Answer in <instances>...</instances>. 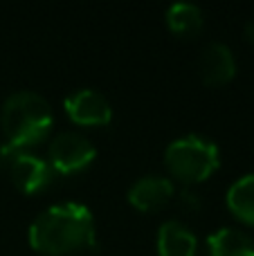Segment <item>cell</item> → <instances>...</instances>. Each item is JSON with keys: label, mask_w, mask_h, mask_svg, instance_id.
Returning <instances> with one entry per match:
<instances>
[{"label": "cell", "mask_w": 254, "mask_h": 256, "mask_svg": "<svg viewBox=\"0 0 254 256\" xmlns=\"http://www.w3.org/2000/svg\"><path fill=\"white\" fill-rule=\"evenodd\" d=\"M164 164L171 178L180 180L184 186H196L218 171L220 150L210 137L189 132L169 142L164 148Z\"/></svg>", "instance_id": "obj_3"}, {"label": "cell", "mask_w": 254, "mask_h": 256, "mask_svg": "<svg viewBox=\"0 0 254 256\" xmlns=\"http://www.w3.org/2000/svg\"><path fill=\"white\" fill-rule=\"evenodd\" d=\"M225 204L236 220L254 227V173H246L230 184Z\"/></svg>", "instance_id": "obj_11"}, {"label": "cell", "mask_w": 254, "mask_h": 256, "mask_svg": "<svg viewBox=\"0 0 254 256\" xmlns=\"http://www.w3.org/2000/svg\"><path fill=\"white\" fill-rule=\"evenodd\" d=\"M126 198L138 212L153 214L164 209L171 200L176 198V184L169 176H160V173H148L142 176L128 186Z\"/></svg>", "instance_id": "obj_7"}, {"label": "cell", "mask_w": 254, "mask_h": 256, "mask_svg": "<svg viewBox=\"0 0 254 256\" xmlns=\"http://www.w3.org/2000/svg\"><path fill=\"white\" fill-rule=\"evenodd\" d=\"M7 173L12 178L14 186L25 196L43 194L56 178V173L52 171L48 160L32 153V150H18L12 166L7 168Z\"/></svg>", "instance_id": "obj_6"}, {"label": "cell", "mask_w": 254, "mask_h": 256, "mask_svg": "<svg viewBox=\"0 0 254 256\" xmlns=\"http://www.w3.org/2000/svg\"><path fill=\"white\" fill-rule=\"evenodd\" d=\"M205 256H254V238L236 227H220L207 236Z\"/></svg>", "instance_id": "obj_10"}, {"label": "cell", "mask_w": 254, "mask_h": 256, "mask_svg": "<svg viewBox=\"0 0 254 256\" xmlns=\"http://www.w3.org/2000/svg\"><path fill=\"white\" fill-rule=\"evenodd\" d=\"M158 256H198V238L182 220H164L156 236Z\"/></svg>", "instance_id": "obj_9"}, {"label": "cell", "mask_w": 254, "mask_h": 256, "mask_svg": "<svg viewBox=\"0 0 254 256\" xmlns=\"http://www.w3.org/2000/svg\"><path fill=\"white\" fill-rule=\"evenodd\" d=\"M27 240L43 256H70L94 248L97 227L90 207L81 202H56L45 207L32 220Z\"/></svg>", "instance_id": "obj_1"}, {"label": "cell", "mask_w": 254, "mask_h": 256, "mask_svg": "<svg viewBox=\"0 0 254 256\" xmlns=\"http://www.w3.org/2000/svg\"><path fill=\"white\" fill-rule=\"evenodd\" d=\"M97 148L86 135L76 130H61L48 144V162L56 176H74L90 166Z\"/></svg>", "instance_id": "obj_4"}, {"label": "cell", "mask_w": 254, "mask_h": 256, "mask_svg": "<svg viewBox=\"0 0 254 256\" xmlns=\"http://www.w3.org/2000/svg\"><path fill=\"white\" fill-rule=\"evenodd\" d=\"M246 38L250 40V43H254V18L246 25Z\"/></svg>", "instance_id": "obj_15"}, {"label": "cell", "mask_w": 254, "mask_h": 256, "mask_svg": "<svg viewBox=\"0 0 254 256\" xmlns=\"http://www.w3.org/2000/svg\"><path fill=\"white\" fill-rule=\"evenodd\" d=\"M164 20L166 27H169L174 34L184 36V38H192L205 25V14L198 4L194 2H184V0H178V2L169 4L164 12Z\"/></svg>", "instance_id": "obj_12"}, {"label": "cell", "mask_w": 254, "mask_h": 256, "mask_svg": "<svg viewBox=\"0 0 254 256\" xmlns=\"http://www.w3.org/2000/svg\"><path fill=\"white\" fill-rule=\"evenodd\" d=\"M54 110L43 94L34 90H16L2 102L0 128L4 142L20 150H32L50 137Z\"/></svg>", "instance_id": "obj_2"}, {"label": "cell", "mask_w": 254, "mask_h": 256, "mask_svg": "<svg viewBox=\"0 0 254 256\" xmlns=\"http://www.w3.org/2000/svg\"><path fill=\"white\" fill-rule=\"evenodd\" d=\"M63 110L68 120L76 126L99 128L112 122V106L104 92L94 88H76L66 94Z\"/></svg>", "instance_id": "obj_5"}, {"label": "cell", "mask_w": 254, "mask_h": 256, "mask_svg": "<svg viewBox=\"0 0 254 256\" xmlns=\"http://www.w3.org/2000/svg\"><path fill=\"white\" fill-rule=\"evenodd\" d=\"M202 84L207 86H225L236 76V58L230 45L220 40H212L200 54L198 61Z\"/></svg>", "instance_id": "obj_8"}, {"label": "cell", "mask_w": 254, "mask_h": 256, "mask_svg": "<svg viewBox=\"0 0 254 256\" xmlns=\"http://www.w3.org/2000/svg\"><path fill=\"white\" fill-rule=\"evenodd\" d=\"M176 196H178V202L182 209H189V212H198V209L202 207V200L200 196L196 194V189L194 186H180V191H176Z\"/></svg>", "instance_id": "obj_13"}, {"label": "cell", "mask_w": 254, "mask_h": 256, "mask_svg": "<svg viewBox=\"0 0 254 256\" xmlns=\"http://www.w3.org/2000/svg\"><path fill=\"white\" fill-rule=\"evenodd\" d=\"M18 150L20 148H16V146H12L9 142H0V168L2 171H7L9 166H12V162H14V158L18 155Z\"/></svg>", "instance_id": "obj_14"}]
</instances>
